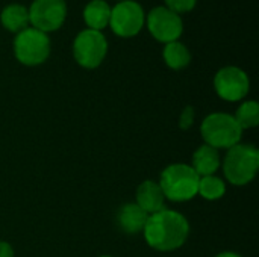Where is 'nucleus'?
I'll use <instances>...</instances> for the list:
<instances>
[{"label": "nucleus", "mask_w": 259, "mask_h": 257, "mask_svg": "<svg viewBox=\"0 0 259 257\" xmlns=\"http://www.w3.org/2000/svg\"><path fill=\"white\" fill-rule=\"evenodd\" d=\"M143 233L146 242L153 250L173 251L185 244L190 235V224L182 214L162 209L161 212L149 215Z\"/></svg>", "instance_id": "nucleus-1"}, {"label": "nucleus", "mask_w": 259, "mask_h": 257, "mask_svg": "<svg viewBox=\"0 0 259 257\" xmlns=\"http://www.w3.org/2000/svg\"><path fill=\"white\" fill-rule=\"evenodd\" d=\"M259 168V150L253 144H235L223 159L225 177L235 186L250 183Z\"/></svg>", "instance_id": "nucleus-2"}, {"label": "nucleus", "mask_w": 259, "mask_h": 257, "mask_svg": "<svg viewBox=\"0 0 259 257\" xmlns=\"http://www.w3.org/2000/svg\"><path fill=\"white\" fill-rule=\"evenodd\" d=\"M199 179L200 177L191 168V165L173 164L161 173L159 186L165 198H168L170 201L182 203L197 195Z\"/></svg>", "instance_id": "nucleus-3"}, {"label": "nucleus", "mask_w": 259, "mask_h": 257, "mask_svg": "<svg viewBox=\"0 0 259 257\" xmlns=\"http://www.w3.org/2000/svg\"><path fill=\"white\" fill-rule=\"evenodd\" d=\"M200 132L206 145H211L217 150L220 148L228 150L240 142L243 129L240 127L234 115L214 112L209 114L202 121Z\"/></svg>", "instance_id": "nucleus-4"}, {"label": "nucleus", "mask_w": 259, "mask_h": 257, "mask_svg": "<svg viewBox=\"0 0 259 257\" xmlns=\"http://www.w3.org/2000/svg\"><path fill=\"white\" fill-rule=\"evenodd\" d=\"M14 53L23 65H39L50 55V39L47 33L33 27H26L15 36Z\"/></svg>", "instance_id": "nucleus-5"}, {"label": "nucleus", "mask_w": 259, "mask_h": 257, "mask_svg": "<svg viewBox=\"0 0 259 257\" xmlns=\"http://www.w3.org/2000/svg\"><path fill=\"white\" fill-rule=\"evenodd\" d=\"M108 52V42L102 32L87 29L82 30L73 44V56L76 62L88 70L97 68L105 59Z\"/></svg>", "instance_id": "nucleus-6"}, {"label": "nucleus", "mask_w": 259, "mask_h": 257, "mask_svg": "<svg viewBox=\"0 0 259 257\" xmlns=\"http://www.w3.org/2000/svg\"><path fill=\"white\" fill-rule=\"evenodd\" d=\"M67 15V6L64 0H33L29 8V21L33 29L41 32L58 30Z\"/></svg>", "instance_id": "nucleus-7"}, {"label": "nucleus", "mask_w": 259, "mask_h": 257, "mask_svg": "<svg viewBox=\"0 0 259 257\" xmlns=\"http://www.w3.org/2000/svg\"><path fill=\"white\" fill-rule=\"evenodd\" d=\"M109 24L112 30L123 38L135 36L144 24L143 8L132 0H124L111 9Z\"/></svg>", "instance_id": "nucleus-8"}, {"label": "nucleus", "mask_w": 259, "mask_h": 257, "mask_svg": "<svg viewBox=\"0 0 259 257\" xmlns=\"http://www.w3.org/2000/svg\"><path fill=\"white\" fill-rule=\"evenodd\" d=\"M217 94L226 101L243 100L250 89L249 76L238 67H225L214 77Z\"/></svg>", "instance_id": "nucleus-9"}, {"label": "nucleus", "mask_w": 259, "mask_h": 257, "mask_svg": "<svg viewBox=\"0 0 259 257\" xmlns=\"http://www.w3.org/2000/svg\"><path fill=\"white\" fill-rule=\"evenodd\" d=\"M147 27L150 33L161 42H173L182 35V20L181 17L170 11L168 8L156 6L147 15Z\"/></svg>", "instance_id": "nucleus-10"}, {"label": "nucleus", "mask_w": 259, "mask_h": 257, "mask_svg": "<svg viewBox=\"0 0 259 257\" xmlns=\"http://www.w3.org/2000/svg\"><path fill=\"white\" fill-rule=\"evenodd\" d=\"M137 204L147 215H153L165 209V197L159 183L153 180L143 182L137 189Z\"/></svg>", "instance_id": "nucleus-11"}, {"label": "nucleus", "mask_w": 259, "mask_h": 257, "mask_svg": "<svg viewBox=\"0 0 259 257\" xmlns=\"http://www.w3.org/2000/svg\"><path fill=\"white\" fill-rule=\"evenodd\" d=\"M147 218L149 215L137 203L123 204L117 212V224L120 230L127 235H135L143 232Z\"/></svg>", "instance_id": "nucleus-12"}, {"label": "nucleus", "mask_w": 259, "mask_h": 257, "mask_svg": "<svg viewBox=\"0 0 259 257\" xmlns=\"http://www.w3.org/2000/svg\"><path fill=\"white\" fill-rule=\"evenodd\" d=\"M220 165H222L220 153H219L217 148H214L211 145L203 144L193 155V165H191V168L197 173L199 177L215 174L219 171Z\"/></svg>", "instance_id": "nucleus-13"}, {"label": "nucleus", "mask_w": 259, "mask_h": 257, "mask_svg": "<svg viewBox=\"0 0 259 257\" xmlns=\"http://www.w3.org/2000/svg\"><path fill=\"white\" fill-rule=\"evenodd\" d=\"M83 18L88 26V29L93 30H102L109 24L111 18V6L105 0H93L85 6Z\"/></svg>", "instance_id": "nucleus-14"}, {"label": "nucleus", "mask_w": 259, "mask_h": 257, "mask_svg": "<svg viewBox=\"0 0 259 257\" xmlns=\"http://www.w3.org/2000/svg\"><path fill=\"white\" fill-rule=\"evenodd\" d=\"M2 24L9 30V32H15L20 33L21 30H24L29 24V11L23 6V5H9L2 11L0 15Z\"/></svg>", "instance_id": "nucleus-15"}, {"label": "nucleus", "mask_w": 259, "mask_h": 257, "mask_svg": "<svg viewBox=\"0 0 259 257\" xmlns=\"http://www.w3.org/2000/svg\"><path fill=\"white\" fill-rule=\"evenodd\" d=\"M164 59L165 64L173 68V70H182L185 68L190 61H191V55L190 50L179 41H173L168 42L164 48Z\"/></svg>", "instance_id": "nucleus-16"}, {"label": "nucleus", "mask_w": 259, "mask_h": 257, "mask_svg": "<svg viewBox=\"0 0 259 257\" xmlns=\"http://www.w3.org/2000/svg\"><path fill=\"white\" fill-rule=\"evenodd\" d=\"M225 192H226V183L223 182V179L217 177L215 174L203 176L199 179L197 194L203 197L205 200H209V201L219 200L225 195Z\"/></svg>", "instance_id": "nucleus-17"}, {"label": "nucleus", "mask_w": 259, "mask_h": 257, "mask_svg": "<svg viewBox=\"0 0 259 257\" xmlns=\"http://www.w3.org/2000/svg\"><path fill=\"white\" fill-rule=\"evenodd\" d=\"M234 117L243 130L253 129L259 123V105L255 100H247L238 108V111Z\"/></svg>", "instance_id": "nucleus-18"}, {"label": "nucleus", "mask_w": 259, "mask_h": 257, "mask_svg": "<svg viewBox=\"0 0 259 257\" xmlns=\"http://www.w3.org/2000/svg\"><path fill=\"white\" fill-rule=\"evenodd\" d=\"M197 0H165L167 8L173 12H176L178 15L181 12H188L196 6Z\"/></svg>", "instance_id": "nucleus-19"}, {"label": "nucleus", "mask_w": 259, "mask_h": 257, "mask_svg": "<svg viewBox=\"0 0 259 257\" xmlns=\"http://www.w3.org/2000/svg\"><path fill=\"white\" fill-rule=\"evenodd\" d=\"M194 117H196L194 109H193L191 106H187V108L182 111V114H181V118H179V127H181L182 130L190 129V127L193 126V123H194Z\"/></svg>", "instance_id": "nucleus-20"}, {"label": "nucleus", "mask_w": 259, "mask_h": 257, "mask_svg": "<svg viewBox=\"0 0 259 257\" xmlns=\"http://www.w3.org/2000/svg\"><path fill=\"white\" fill-rule=\"evenodd\" d=\"M0 257H14V248L11 244L0 241Z\"/></svg>", "instance_id": "nucleus-21"}, {"label": "nucleus", "mask_w": 259, "mask_h": 257, "mask_svg": "<svg viewBox=\"0 0 259 257\" xmlns=\"http://www.w3.org/2000/svg\"><path fill=\"white\" fill-rule=\"evenodd\" d=\"M215 257H243V256H240L238 253H234V251H223V253L217 254Z\"/></svg>", "instance_id": "nucleus-22"}, {"label": "nucleus", "mask_w": 259, "mask_h": 257, "mask_svg": "<svg viewBox=\"0 0 259 257\" xmlns=\"http://www.w3.org/2000/svg\"><path fill=\"white\" fill-rule=\"evenodd\" d=\"M100 257H111V256H100Z\"/></svg>", "instance_id": "nucleus-23"}, {"label": "nucleus", "mask_w": 259, "mask_h": 257, "mask_svg": "<svg viewBox=\"0 0 259 257\" xmlns=\"http://www.w3.org/2000/svg\"><path fill=\"white\" fill-rule=\"evenodd\" d=\"M120 2H124V0H120Z\"/></svg>", "instance_id": "nucleus-24"}]
</instances>
